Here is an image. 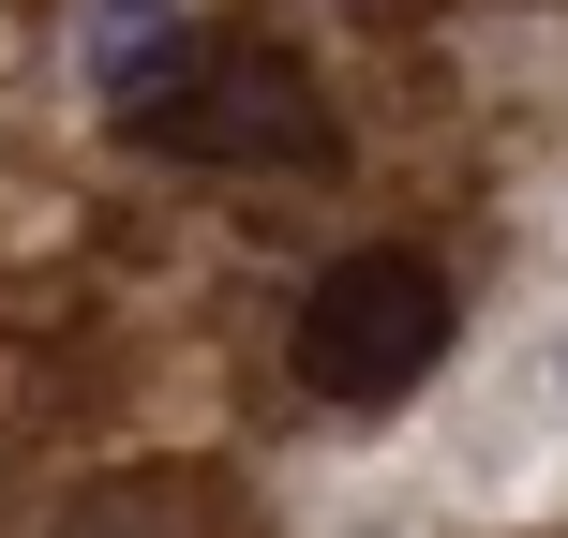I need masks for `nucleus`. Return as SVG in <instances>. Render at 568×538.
I'll list each match as a JSON object with an SVG mask.
<instances>
[{
	"label": "nucleus",
	"instance_id": "obj_3",
	"mask_svg": "<svg viewBox=\"0 0 568 538\" xmlns=\"http://www.w3.org/2000/svg\"><path fill=\"white\" fill-rule=\"evenodd\" d=\"M180 60H195L180 0H90V90H105V105H150V90H180Z\"/></svg>",
	"mask_w": 568,
	"mask_h": 538
},
{
	"label": "nucleus",
	"instance_id": "obj_4",
	"mask_svg": "<svg viewBox=\"0 0 568 538\" xmlns=\"http://www.w3.org/2000/svg\"><path fill=\"white\" fill-rule=\"evenodd\" d=\"M554 374H568V344H554Z\"/></svg>",
	"mask_w": 568,
	"mask_h": 538
},
{
	"label": "nucleus",
	"instance_id": "obj_1",
	"mask_svg": "<svg viewBox=\"0 0 568 538\" xmlns=\"http://www.w3.org/2000/svg\"><path fill=\"white\" fill-rule=\"evenodd\" d=\"M434 344H449V270L374 240V255H329V284L300 300V389L389 404L404 374H434Z\"/></svg>",
	"mask_w": 568,
	"mask_h": 538
},
{
	"label": "nucleus",
	"instance_id": "obj_2",
	"mask_svg": "<svg viewBox=\"0 0 568 538\" xmlns=\"http://www.w3.org/2000/svg\"><path fill=\"white\" fill-rule=\"evenodd\" d=\"M150 150H180V165H329V90L300 75L284 45H195L180 60V90H150Z\"/></svg>",
	"mask_w": 568,
	"mask_h": 538
}]
</instances>
